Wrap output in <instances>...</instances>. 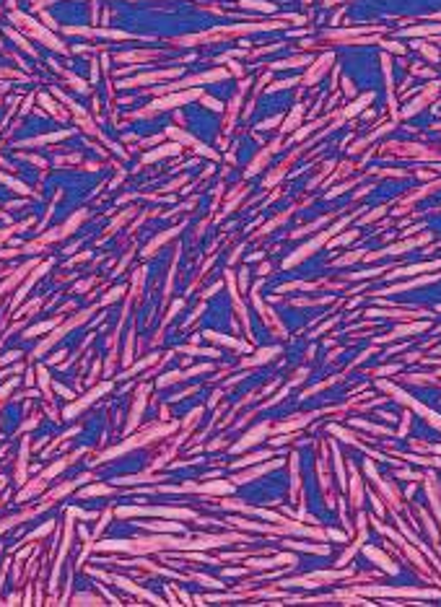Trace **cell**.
<instances>
[{
  "label": "cell",
  "mask_w": 441,
  "mask_h": 607,
  "mask_svg": "<svg viewBox=\"0 0 441 607\" xmlns=\"http://www.w3.org/2000/svg\"><path fill=\"white\" fill-rule=\"evenodd\" d=\"M371 99H374V94H366V96H361V99H358L356 104H350V107L345 109V115H348V117H350V115H356V112H358V109H363V107H366V104H369Z\"/></svg>",
  "instance_id": "3"
},
{
  "label": "cell",
  "mask_w": 441,
  "mask_h": 607,
  "mask_svg": "<svg viewBox=\"0 0 441 607\" xmlns=\"http://www.w3.org/2000/svg\"><path fill=\"white\" fill-rule=\"evenodd\" d=\"M242 8H260V11H273L270 3H257V0H239Z\"/></svg>",
  "instance_id": "4"
},
{
  "label": "cell",
  "mask_w": 441,
  "mask_h": 607,
  "mask_svg": "<svg viewBox=\"0 0 441 607\" xmlns=\"http://www.w3.org/2000/svg\"><path fill=\"white\" fill-rule=\"evenodd\" d=\"M421 49H423V55H425V57H431V60H439V52L433 49V47H428V44H421Z\"/></svg>",
  "instance_id": "7"
},
{
  "label": "cell",
  "mask_w": 441,
  "mask_h": 607,
  "mask_svg": "<svg viewBox=\"0 0 441 607\" xmlns=\"http://www.w3.org/2000/svg\"><path fill=\"white\" fill-rule=\"evenodd\" d=\"M366 556H369V558H374V560H376L379 566H384L387 571H392V574L397 571V568H394V566H392L390 560H387V558H384V556H382V553H379V550H371V548H366Z\"/></svg>",
  "instance_id": "2"
},
{
  "label": "cell",
  "mask_w": 441,
  "mask_h": 607,
  "mask_svg": "<svg viewBox=\"0 0 441 607\" xmlns=\"http://www.w3.org/2000/svg\"><path fill=\"white\" fill-rule=\"evenodd\" d=\"M309 63V57H291L286 63H275L273 67H296V65H306Z\"/></svg>",
  "instance_id": "5"
},
{
  "label": "cell",
  "mask_w": 441,
  "mask_h": 607,
  "mask_svg": "<svg viewBox=\"0 0 441 607\" xmlns=\"http://www.w3.org/2000/svg\"><path fill=\"white\" fill-rule=\"evenodd\" d=\"M382 44H384V47H390L392 52H402V47H400V44H394V42H382Z\"/></svg>",
  "instance_id": "8"
},
{
  "label": "cell",
  "mask_w": 441,
  "mask_h": 607,
  "mask_svg": "<svg viewBox=\"0 0 441 607\" xmlns=\"http://www.w3.org/2000/svg\"><path fill=\"white\" fill-rule=\"evenodd\" d=\"M441 26H421V29H410L405 34H439Z\"/></svg>",
  "instance_id": "6"
},
{
  "label": "cell",
  "mask_w": 441,
  "mask_h": 607,
  "mask_svg": "<svg viewBox=\"0 0 441 607\" xmlns=\"http://www.w3.org/2000/svg\"><path fill=\"white\" fill-rule=\"evenodd\" d=\"M436 267H441V260H436V262H423V265H410V267L397 270V273H400V275H415V273H423V270H436Z\"/></svg>",
  "instance_id": "1"
}]
</instances>
